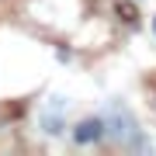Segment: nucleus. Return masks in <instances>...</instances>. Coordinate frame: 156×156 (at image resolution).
Returning <instances> with one entry per match:
<instances>
[{
	"label": "nucleus",
	"mask_w": 156,
	"mask_h": 156,
	"mask_svg": "<svg viewBox=\"0 0 156 156\" xmlns=\"http://www.w3.org/2000/svg\"><path fill=\"white\" fill-rule=\"evenodd\" d=\"M104 128H108V135H111L115 142H122V146H142L135 118L128 115V108H122V104H111V111L104 115Z\"/></svg>",
	"instance_id": "f257e3e1"
},
{
	"label": "nucleus",
	"mask_w": 156,
	"mask_h": 156,
	"mask_svg": "<svg viewBox=\"0 0 156 156\" xmlns=\"http://www.w3.org/2000/svg\"><path fill=\"white\" fill-rule=\"evenodd\" d=\"M108 135V128H104V118H83L76 128H73V139H76L80 146H90V142H101Z\"/></svg>",
	"instance_id": "f03ea898"
},
{
	"label": "nucleus",
	"mask_w": 156,
	"mask_h": 156,
	"mask_svg": "<svg viewBox=\"0 0 156 156\" xmlns=\"http://www.w3.org/2000/svg\"><path fill=\"white\" fill-rule=\"evenodd\" d=\"M153 28H156V17H153Z\"/></svg>",
	"instance_id": "7ed1b4c3"
}]
</instances>
